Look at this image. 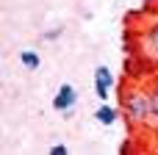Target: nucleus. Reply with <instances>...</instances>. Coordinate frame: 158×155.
Returning <instances> with one entry per match:
<instances>
[{"label":"nucleus","instance_id":"nucleus-11","mask_svg":"<svg viewBox=\"0 0 158 155\" xmlns=\"http://www.w3.org/2000/svg\"><path fill=\"white\" fill-rule=\"evenodd\" d=\"M156 155H158V133H156Z\"/></svg>","mask_w":158,"mask_h":155},{"label":"nucleus","instance_id":"nucleus-6","mask_svg":"<svg viewBox=\"0 0 158 155\" xmlns=\"http://www.w3.org/2000/svg\"><path fill=\"white\" fill-rule=\"evenodd\" d=\"M150 105H153V122H150V128L158 130V80L150 86Z\"/></svg>","mask_w":158,"mask_h":155},{"label":"nucleus","instance_id":"nucleus-9","mask_svg":"<svg viewBox=\"0 0 158 155\" xmlns=\"http://www.w3.org/2000/svg\"><path fill=\"white\" fill-rule=\"evenodd\" d=\"M119 155H133V141H125L119 147Z\"/></svg>","mask_w":158,"mask_h":155},{"label":"nucleus","instance_id":"nucleus-1","mask_svg":"<svg viewBox=\"0 0 158 155\" xmlns=\"http://www.w3.org/2000/svg\"><path fill=\"white\" fill-rule=\"evenodd\" d=\"M122 114L125 119L139 128V125H150L153 122V105H150V89H128L125 97H122Z\"/></svg>","mask_w":158,"mask_h":155},{"label":"nucleus","instance_id":"nucleus-2","mask_svg":"<svg viewBox=\"0 0 158 155\" xmlns=\"http://www.w3.org/2000/svg\"><path fill=\"white\" fill-rule=\"evenodd\" d=\"M78 105V89L72 86V83H64L58 92H56V97H53V108L56 111H61L64 116H72V108Z\"/></svg>","mask_w":158,"mask_h":155},{"label":"nucleus","instance_id":"nucleus-12","mask_svg":"<svg viewBox=\"0 0 158 155\" xmlns=\"http://www.w3.org/2000/svg\"><path fill=\"white\" fill-rule=\"evenodd\" d=\"M156 72H158V69H156Z\"/></svg>","mask_w":158,"mask_h":155},{"label":"nucleus","instance_id":"nucleus-8","mask_svg":"<svg viewBox=\"0 0 158 155\" xmlns=\"http://www.w3.org/2000/svg\"><path fill=\"white\" fill-rule=\"evenodd\" d=\"M47 155H69V150H67L64 144H53V147H50V153H47Z\"/></svg>","mask_w":158,"mask_h":155},{"label":"nucleus","instance_id":"nucleus-3","mask_svg":"<svg viewBox=\"0 0 158 155\" xmlns=\"http://www.w3.org/2000/svg\"><path fill=\"white\" fill-rule=\"evenodd\" d=\"M111 89H114V75H111V69H108V67H97V69H94V94H97L100 100H106V97L111 94Z\"/></svg>","mask_w":158,"mask_h":155},{"label":"nucleus","instance_id":"nucleus-5","mask_svg":"<svg viewBox=\"0 0 158 155\" xmlns=\"http://www.w3.org/2000/svg\"><path fill=\"white\" fill-rule=\"evenodd\" d=\"M19 61H22V67H28V69H39V64H42V58H39L36 50H22V53H19Z\"/></svg>","mask_w":158,"mask_h":155},{"label":"nucleus","instance_id":"nucleus-4","mask_svg":"<svg viewBox=\"0 0 158 155\" xmlns=\"http://www.w3.org/2000/svg\"><path fill=\"white\" fill-rule=\"evenodd\" d=\"M94 119L100 122V125H114L117 119H119V111L114 108V105H108V103H103L97 111H94Z\"/></svg>","mask_w":158,"mask_h":155},{"label":"nucleus","instance_id":"nucleus-7","mask_svg":"<svg viewBox=\"0 0 158 155\" xmlns=\"http://www.w3.org/2000/svg\"><path fill=\"white\" fill-rule=\"evenodd\" d=\"M147 42H150V50L158 53V25H153V28L147 31Z\"/></svg>","mask_w":158,"mask_h":155},{"label":"nucleus","instance_id":"nucleus-10","mask_svg":"<svg viewBox=\"0 0 158 155\" xmlns=\"http://www.w3.org/2000/svg\"><path fill=\"white\" fill-rule=\"evenodd\" d=\"M58 33H61V28H56V31H47V33H44V39H56Z\"/></svg>","mask_w":158,"mask_h":155}]
</instances>
